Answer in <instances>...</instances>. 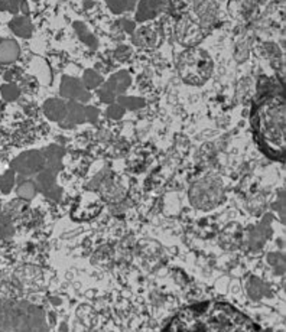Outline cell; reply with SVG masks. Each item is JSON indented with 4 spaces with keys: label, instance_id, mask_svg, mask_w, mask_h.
I'll use <instances>...</instances> for the list:
<instances>
[{
    "label": "cell",
    "instance_id": "cell-13",
    "mask_svg": "<svg viewBox=\"0 0 286 332\" xmlns=\"http://www.w3.org/2000/svg\"><path fill=\"white\" fill-rule=\"evenodd\" d=\"M74 29L77 30V33H78V38L86 44V45H89L91 49H95L97 48V39L91 35L90 32L87 30V28L81 23V22H76L74 23Z\"/></svg>",
    "mask_w": 286,
    "mask_h": 332
},
{
    "label": "cell",
    "instance_id": "cell-8",
    "mask_svg": "<svg viewBox=\"0 0 286 332\" xmlns=\"http://www.w3.org/2000/svg\"><path fill=\"white\" fill-rule=\"evenodd\" d=\"M164 9L162 0H142L136 12V22H145L159 15Z\"/></svg>",
    "mask_w": 286,
    "mask_h": 332
},
{
    "label": "cell",
    "instance_id": "cell-10",
    "mask_svg": "<svg viewBox=\"0 0 286 332\" xmlns=\"http://www.w3.org/2000/svg\"><path fill=\"white\" fill-rule=\"evenodd\" d=\"M44 111L51 120H64L65 114H67V103L60 100V98H49L44 104Z\"/></svg>",
    "mask_w": 286,
    "mask_h": 332
},
{
    "label": "cell",
    "instance_id": "cell-21",
    "mask_svg": "<svg viewBox=\"0 0 286 332\" xmlns=\"http://www.w3.org/2000/svg\"><path fill=\"white\" fill-rule=\"evenodd\" d=\"M129 55H130V49H129V46L126 45L119 46V48L116 49V52H114V57H116L119 61L127 60Z\"/></svg>",
    "mask_w": 286,
    "mask_h": 332
},
{
    "label": "cell",
    "instance_id": "cell-17",
    "mask_svg": "<svg viewBox=\"0 0 286 332\" xmlns=\"http://www.w3.org/2000/svg\"><path fill=\"white\" fill-rule=\"evenodd\" d=\"M25 0H1L0 1V10H9L12 13H17L20 10V6Z\"/></svg>",
    "mask_w": 286,
    "mask_h": 332
},
{
    "label": "cell",
    "instance_id": "cell-7",
    "mask_svg": "<svg viewBox=\"0 0 286 332\" xmlns=\"http://www.w3.org/2000/svg\"><path fill=\"white\" fill-rule=\"evenodd\" d=\"M162 32L156 28H140L133 35V44L139 48H153L161 42Z\"/></svg>",
    "mask_w": 286,
    "mask_h": 332
},
{
    "label": "cell",
    "instance_id": "cell-18",
    "mask_svg": "<svg viewBox=\"0 0 286 332\" xmlns=\"http://www.w3.org/2000/svg\"><path fill=\"white\" fill-rule=\"evenodd\" d=\"M119 103L123 107H127L130 110L140 108L145 106V101L142 98H133V97H119Z\"/></svg>",
    "mask_w": 286,
    "mask_h": 332
},
{
    "label": "cell",
    "instance_id": "cell-3",
    "mask_svg": "<svg viewBox=\"0 0 286 332\" xmlns=\"http://www.w3.org/2000/svg\"><path fill=\"white\" fill-rule=\"evenodd\" d=\"M190 199L199 210H211L223 199V185L215 178H204L191 186Z\"/></svg>",
    "mask_w": 286,
    "mask_h": 332
},
{
    "label": "cell",
    "instance_id": "cell-2",
    "mask_svg": "<svg viewBox=\"0 0 286 332\" xmlns=\"http://www.w3.org/2000/svg\"><path fill=\"white\" fill-rule=\"evenodd\" d=\"M178 76L185 84L202 85L214 71V61L210 54L201 48H188L177 60Z\"/></svg>",
    "mask_w": 286,
    "mask_h": 332
},
{
    "label": "cell",
    "instance_id": "cell-11",
    "mask_svg": "<svg viewBox=\"0 0 286 332\" xmlns=\"http://www.w3.org/2000/svg\"><path fill=\"white\" fill-rule=\"evenodd\" d=\"M86 116V107L78 104L77 101H70L67 103V114L62 126H73L76 123H83Z\"/></svg>",
    "mask_w": 286,
    "mask_h": 332
},
{
    "label": "cell",
    "instance_id": "cell-4",
    "mask_svg": "<svg viewBox=\"0 0 286 332\" xmlns=\"http://www.w3.org/2000/svg\"><path fill=\"white\" fill-rule=\"evenodd\" d=\"M132 78L127 71H119L110 77L105 83L101 84V88L98 90V97L103 103L111 104L117 97H120L124 91L129 88Z\"/></svg>",
    "mask_w": 286,
    "mask_h": 332
},
{
    "label": "cell",
    "instance_id": "cell-9",
    "mask_svg": "<svg viewBox=\"0 0 286 332\" xmlns=\"http://www.w3.org/2000/svg\"><path fill=\"white\" fill-rule=\"evenodd\" d=\"M20 55L19 44L13 39L0 41V64H12Z\"/></svg>",
    "mask_w": 286,
    "mask_h": 332
},
{
    "label": "cell",
    "instance_id": "cell-19",
    "mask_svg": "<svg viewBox=\"0 0 286 332\" xmlns=\"http://www.w3.org/2000/svg\"><path fill=\"white\" fill-rule=\"evenodd\" d=\"M1 94L6 100L13 101L19 97V88L16 87L15 84H6V85L1 87Z\"/></svg>",
    "mask_w": 286,
    "mask_h": 332
},
{
    "label": "cell",
    "instance_id": "cell-16",
    "mask_svg": "<svg viewBox=\"0 0 286 332\" xmlns=\"http://www.w3.org/2000/svg\"><path fill=\"white\" fill-rule=\"evenodd\" d=\"M36 192V188L33 185V182L30 181H23L19 186H17V195L25 198V199H30L35 196Z\"/></svg>",
    "mask_w": 286,
    "mask_h": 332
},
{
    "label": "cell",
    "instance_id": "cell-6",
    "mask_svg": "<svg viewBox=\"0 0 286 332\" xmlns=\"http://www.w3.org/2000/svg\"><path fill=\"white\" fill-rule=\"evenodd\" d=\"M13 166L23 175H29L44 166V156L39 152H29V153L22 155L19 159H16Z\"/></svg>",
    "mask_w": 286,
    "mask_h": 332
},
{
    "label": "cell",
    "instance_id": "cell-20",
    "mask_svg": "<svg viewBox=\"0 0 286 332\" xmlns=\"http://www.w3.org/2000/svg\"><path fill=\"white\" fill-rule=\"evenodd\" d=\"M123 114H124V107L121 106V104L111 103L110 107L107 108V116L111 117V119H120Z\"/></svg>",
    "mask_w": 286,
    "mask_h": 332
},
{
    "label": "cell",
    "instance_id": "cell-12",
    "mask_svg": "<svg viewBox=\"0 0 286 332\" xmlns=\"http://www.w3.org/2000/svg\"><path fill=\"white\" fill-rule=\"evenodd\" d=\"M9 28L15 35L20 36V38H29L32 35V25L26 16H16L15 19L10 20Z\"/></svg>",
    "mask_w": 286,
    "mask_h": 332
},
{
    "label": "cell",
    "instance_id": "cell-1",
    "mask_svg": "<svg viewBox=\"0 0 286 332\" xmlns=\"http://www.w3.org/2000/svg\"><path fill=\"white\" fill-rule=\"evenodd\" d=\"M253 106L250 121L262 152L275 161L282 162L285 156L286 106L284 91L259 94Z\"/></svg>",
    "mask_w": 286,
    "mask_h": 332
},
{
    "label": "cell",
    "instance_id": "cell-5",
    "mask_svg": "<svg viewBox=\"0 0 286 332\" xmlns=\"http://www.w3.org/2000/svg\"><path fill=\"white\" fill-rule=\"evenodd\" d=\"M60 92L62 97L71 101H81L86 103L90 100V92L84 87L83 81L77 80L74 77L64 76L60 85Z\"/></svg>",
    "mask_w": 286,
    "mask_h": 332
},
{
    "label": "cell",
    "instance_id": "cell-14",
    "mask_svg": "<svg viewBox=\"0 0 286 332\" xmlns=\"http://www.w3.org/2000/svg\"><path fill=\"white\" fill-rule=\"evenodd\" d=\"M83 84L87 90H93L97 88L103 84V77L97 74L94 70H87L83 76Z\"/></svg>",
    "mask_w": 286,
    "mask_h": 332
},
{
    "label": "cell",
    "instance_id": "cell-15",
    "mask_svg": "<svg viewBox=\"0 0 286 332\" xmlns=\"http://www.w3.org/2000/svg\"><path fill=\"white\" fill-rule=\"evenodd\" d=\"M111 12L114 13H123L126 10H133L135 9L136 0H105Z\"/></svg>",
    "mask_w": 286,
    "mask_h": 332
}]
</instances>
